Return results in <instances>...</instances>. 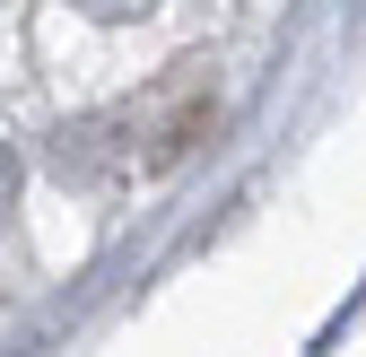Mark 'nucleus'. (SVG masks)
Returning <instances> with one entry per match:
<instances>
[{
    "label": "nucleus",
    "instance_id": "f257e3e1",
    "mask_svg": "<svg viewBox=\"0 0 366 357\" xmlns=\"http://www.w3.org/2000/svg\"><path fill=\"white\" fill-rule=\"evenodd\" d=\"M209 131H218V87L201 79V87H183V105L149 131V149H140V166L149 174H166V166H183V157H192L201 140H209Z\"/></svg>",
    "mask_w": 366,
    "mask_h": 357
},
{
    "label": "nucleus",
    "instance_id": "f03ea898",
    "mask_svg": "<svg viewBox=\"0 0 366 357\" xmlns=\"http://www.w3.org/2000/svg\"><path fill=\"white\" fill-rule=\"evenodd\" d=\"M79 18H97V26H131V18H149L157 0H70Z\"/></svg>",
    "mask_w": 366,
    "mask_h": 357
},
{
    "label": "nucleus",
    "instance_id": "7ed1b4c3",
    "mask_svg": "<svg viewBox=\"0 0 366 357\" xmlns=\"http://www.w3.org/2000/svg\"><path fill=\"white\" fill-rule=\"evenodd\" d=\"M18 183H26V166H18V149H9V140H0V209L18 201Z\"/></svg>",
    "mask_w": 366,
    "mask_h": 357
}]
</instances>
